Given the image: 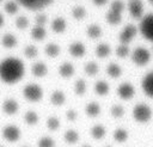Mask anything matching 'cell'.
<instances>
[{
	"label": "cell",
	"mask_w": 153,
	"mask_h": 147,
	"mask_svg": "<svg viewBox=\"0 0 153 147\" xmlns=\"http://www.w3.org/2000/svg\"><path fill=\"white\" fill-rule=\"evenodd\" d=\"M25 66L18 57H7L0 62V80L5 84H16L22 80Z\"/></svg>",
	"instance_id": "6da1fadb"
},
{
	"label": "cell",
	"mask_w": 153,
	"mask_h": 147,
	"mask_svg": "<svg viewBox=\"0 0 153 147\" xmlns=\"http://www.w3.org/2000/svg\"><path fill=\"white\" fill-rule=\"evenodd\" d=\"M124 11V2L122 0H114L106 12L105 19L111 25H117L122 20V14Z\"/></svg>",
	"instance_id": "7a4b0ae2"
},
{
	"label": "cell",
	"mask_w": 153,
	"mask_h": 147,
	"mask_svg": "<svg viewBox=\"0 0 153 147\" xmlns=\"http://www.w3.org/2000/svg\"><path fill=\"white\" fill-rule=\"evenodd\" d=\"M139 31L143 38L153 43V13H148L140 19Z\"/></svg>",
	"instance_id": "3957f363"
},
{
	"label": "cell",
	"mask_w": 153,
	"mask_h": 147,
	"mask_svg": "<svg viewBox=\"0 0 153 147\" xmlns=\"http://www.w3.org/2000/svg\"><path fill=\"white\" fill-rule=\"evenodd\" d=\"M133 117L139 123H146L152 118V110L145 103H139L133 109Z\"/></svg>",
	"instance_id": "277c9868"
},
{
	"label": "cell",
	"mask_w": 153,
	"mask_h": 147,
	"mask_svg": "<svg viewBox=\"0 0 153 147\" xmlns=\"http://www.w3.org/2000/svg\"><path fill=\"white\" fill-rule=\"evenodd\" d=\"M23 96L26 100L31 103H37L43 97V90L37 84H27L23 88Z\"/></svg>",
	"instance_id": "5b68a950"
},
{
	"label": "cell",
	"mask_w": 153,
	"mask_h": 147,
	"mask_svg": "<svg viewBox=\"0 0 153 147\" xmlns=\"http://www.w3.org/2000/svg\"><path fill=\"white\" fill-rule=\"evenodd\" d=\"M131 61L136 66H146L151 61V53L143 47H137L131 53Z\"/></svg>",
	"instance_id": "8992f818"
},
{
	"label": "cell",
	"mask_w": 153,
	"mask_h": 147,
	"mask_svg": "<svg viewBox=\"0 0 153 147\" xmlns=\"http://www.w3.org/2000/svg\"><path fill=\"white\" fill-rule=\"evenodd\" d=\"M20 6L30 11H39L49 6L54 0H16Z\"/></svg>",
	"instance_id": "52a82bcc"
},
{
	"label": "cell",
	"mask_w": 153,
	"mask_h": 147,
	"mask_svg": "<svg viewBox=\"0 0 153 147\" xmlns=\"http://www.w3.org/2000/svg\"><path fill=\"white\" fill-rule=\"evenodd\" d=\"M1 134H2V137L7 141V142H17L20 136H22V133H20V129L14 125V124H8V125H5L1 130Z\"/></svg>",
	"instance_id": "ba28073f"
},
{
	"label": "cell",
	"mask_w": 153,
	"mask_h": 147,
	"mask_svg": "<svg viewBox=\"0 0 153 147\" xmlns=\"http://www.w3.org/2000/svg\"><path fill=\"white\" fill-rule=\"evenodd\" d=\"M136 33H137V27L134 24H127L118 35V39L121 44H129L135 38Z\"/></svg>",
	"instance_id": "9c48e42d"
},
{
	"label": "cell",
	"mask_w": 153,
	"mask_h": 147,
	"mask_svg": "<svg viewBox=\"0 0 153 147\" xmlns=\"http://www.w3.org/2000/svg\"><path fill=\"white\" fill-rule=\"evenodd\" d=\"M135 94V88L130 82H122L117 87V96L122 100H129L134 97Z\"/></svg>",
	"instance_id": "30bf717a"
},
{
	"label": "cell",
	"mask_w": 153,
	"mask_h": 147,
	"mask_svg": "<svg viewBox=\"0 0 153 147\" xmlns=\"http://www.w3.org/2000/svg\"><path fill=\"white\" fill-rule=\"evenodd\" d=\"M128 11L130 16L135 19H141L143 17V4L141 0H130L128 4Z\"/></svg>",
	"instance_id": "8fae6325"
},
{
	"label": "cell",
	"mask_w": 153,
	"mask_h": 147,
	"mask_svg": "<svg viewBox=\"0 0 153 147\" xmlns=\"http://www.w3.org/2000/svg\"><path fill=\"white\" fill-rule=\"evenodd\" d=\"M1 109H2V112L8 115V116H12V115H16L19 110V104L16 99L13 98H7L4 100L2 105H1Z\"/></svg>",
	"instance_id": "7c38bea8"
},
{
	"label": "cell",
	"mask_w": 153,
	"mask_h": 147,
	"mask_svg": "<svg viewBox=\"0 0 153 147\" xmlns=\"http://www.w3.org/2000/svg\"><path fill=\"white\" fill-rule=\"evenodd\" d=\"M141 87L146 96H148L149 98H153V71L147 73L143 76L141 81Z\"/></svg>",
	"instance_id": "4fadbf2b"
},
{
	"label": "cell",
	"mask_w": 153,
	"mask_h": 147,
	"mask_svg": "<svg viewBox=\"0 0 153 147\" xmlns=\"http://www.w3.org/2000/svg\"><path fill=\"white\" fill-rule=\"evenodd\" d=\"M68 51L73 57L79 59V57H82L86 54V48H85V44L81 43V42H73V43L69 44Z\"/></svg>",
	"instance_id": "5bb4252c"
},
{
	"label": "cell",
	"mask_w": 153,
	"mask_h": 147,
	"mask_svg": "<svg viewBox=\"0 0 153 147\" xmlns=\"http://www.w3.org/2000/svg\"><path fill=\"white\" fill-rule=\"evenodd\" d=\"M31 73L36 78H43L48 73V67H47V65L44 62H41V61L35 62L32 65V67H31Z\"/></svg>",
	"instance_id": "9a60e30c"
},
{
	"label": "cell",
	"mask_w": 153,
	"mask_h": 147,
	"mask_svg": "<svg viewBox=\"0 0 153 147\" xmlns=\"http://www.w3.org/2000/svg\"><path fill=\"white\" fill-rule=\"evenodd\" d=\"M50 27L51 30L55 32V33H62L66 31V27H67V23H66V19L62 18V17H56L53 19L51 24H50Z\"/></svg>",
	"instance_id": "2e32d148"
},
{
	"label": "cell",
	"mask_w": 153,
	"mask_h": 147,
	"mask_svg": "<svg viewBox=\"0 0 153 147\" xmlns=\"http://www.w3.org/2000/svg\"><path fill=\"white\" fill-rule=\"evenodd\" d=\"M75 69H74V66L73 63L71 62H63L60 65L59 67V74L60 76H62L63 79H69L73 74H74Z\"/></svg>",
	"instance_id": "e0dca14e"
},
{
	"label": "cell",
	"mask_w": 153,
	"mask_h": 147,
	"mask_svg": "<svg viewBox=\"0 0 153 147\" xmlns=\"http://www.w3.org/2000/svg\"><path fill=\"white\" fill-rule=\"evenodd\" d=\"M17 43H18L17 37H16L13 33H11V32L5 33V35L1 37V45H2L4 48H6V49H12V48H14V47L17 45Z\"/></svg>",
	"instance_id": "ac0fdd59"
},
{
	"label": "cell",
	"mask_w": 153,
	"mask_h": 147,
	"mask_svg": "<svg viewBox=\"0 0 153 147\" xmlns=\"http://www.w3.org/2000/svg\"><path fill=\"white\" fill-rule=\"evenodd\" d=\"M50 102L53 105L55 106H61L65 104L66 102V94L65 92L60 91V90H55L51 94H50Z\"/></svg>",
	"instance_id": "d6986e66"
},
{
	"label": "cell",
	"mask_w": 153,
	"mask_h": 147,
	"mask_svg": "<svg viewBox=\"0 0 153 147\" xmlns=\"http://www.w3.org/2000/svg\"><path fill=\"white\" fill-rule=\"evenodd\" d=\"M90 134L94 140H102L106 134V129H105V127L103 124H94L91 128Z\"/></svg>",
	"instance_id": "ffe728a7"
},
{
	"label": "cell",
	"mask_w": 153,
	"mask_h": 147,
	"mask_svg": "<svg viewBox=\"0 0 153 147\" xmlns=\"http://www.w3.org/2000/svg\"><path fill=\"white\" fill-rule=\"evenodd\" d=\"M106 74L112 79H117L122 74V68L116 62H111L106 66Z\"/></svg>",
	"instance_id": "44dd1931"
},
{
	"label": "cell",
	"mask_w": 153,
	"mask_h": 147,
	"mask_svg": "<svg viewBox=\"0 0 153 147\" xmlns=\"http://www.w3.org/2000/svg\"><path fill=\"white\" fill-rule=\"evenodd\" d=\"M85 112H86V115H87L88 117L94 118V117H97V116L100 114V105H99L97 102H91V103H88V104L86 105Z\"/></svg>",
	"instance_id": "7402d4cb"
},
{
	"label": "cell",
	"mask_w": 153,
	"mask_h": 147,
	"mask_svg": "<svg viewBox=\"0 0 153 147\" xmlns=\"http://www.w3.org/2000/svg\"><path fill=\"white\" fill-rule=\"evenodd\" d=\"M47 36V30L45 26H41V25H35L31 29V37L35 41H42L43 38H45Z\"/></svg>",
	"instance_id": "603a6c76"
},
{
	"label": "cell",
	"mask_w": 153,
	"mask_h": 147,
	"mask_svg": "<svg viewBox=\"0 0 153 147\" xmlns=\"http://www.w3.org/2000/svg\"><path fill=\"white\" fill-rule=\"evenodd\" d=\"M86 35H87L88 38L98 39V38L102 36V27H100L98 24H91V25L87 26Z\"/></svg>",
	"instance_id": "cb8c5ba5"
},
{
	"label": "cell",
	"mask_w": 153,
	"mask_h": 147,
	"mask_svg": "<svg viewBox=\"0 0 153 147\" xmlns=\"http://www.w3.org/2000/svg\"><path fill=\"white\" fill-rule=\"evenodd\" d=\"M111 53V47L108 43H99L96 48V55L99 59H105L110 55Z\"/></svg>",
	"instance_id": "d4e9b609"
},
{
	"label": "cell",
	"mask_w": 153,
	"mask_h": 147,
	"mask_svg": "<svg viewBox=\"0 0 153 147\" xmlns=\"http://www.w3.org/2000/svg\"><path fill=\"white\" fill-rule=\"evenodd\" d=\"M94 92L102 97L106 96L109 93V84L105 80H98L94 84Z\"/></svg>",
	"instance_id": "484cf974"
},
{
	"label": "cell",
	"mask_w": 153,
	"mask_h": 147,
	"mask_svg": "<svg viewBox=\"0 0 153 147\" xmlns=\"http://www.w3.org/2000/svg\"><path fill=\"white\" fill-rule=\"evenodd\" d=\"M44 51H45L47 56L54 59V57H57V56L60 55V47H59V44L51 42V43H48V44L45 45Z\"/></svg>",
	"instance_id": "4316f807"
},
{
	"label": "cell",
	"mask_w": 153,
	"mask_h": 147,
	"mask_svg": "<svg viewBox=\"0 0 153 147\" xmlns=\"http://www.w3.org/2000/svg\"><path fill=\"white\" fill-rule=\"evenodd\" d=\"M63 139L68 145H75L79 141V133L76 130H74V129H68L65 133Z\"/></svg>",
	"instance_id": "83f0119b"
},
{
	"label": "cell",
	"mask_w": 153,
	"mask_h": 147,
	"mask_svg": "<svg viewBox=\"0 0 153 147\" xmlns=\"http://www.w3.org/2000/svg\"><path fill=\"white\" fill-rule=\"evenodd\" d=\"M19 6H20V5H19L16 0H8V1H6V2L4 4V10H5V12H6L7 14L12 16V14H16V13L18 12Z\"/></svg>",
	"instance_id": "f1b7e54d"
},
{
	"label": "cell",
	"mask_w": 153,
	"mask_h": 147,
	"mask_svg": "<svg viewBox=\"0 0 153 147\" xmlns=\"http://www.w3.org/2000/svg\"><path fill=\"white\" fill-rule=\"evenodd\" d=\"M24 121H25V123L27 125H36L38 123V121H39V117H38V115H37L36 111L29 110L24 115Z\"/></svg>",
	"instance_id": "f546056e"
},
{
	"label": "cell",
	"mask_w": 153,
	"mask_h": 147,
	"mask_svg": "<svg viewBox=\"0 0 153 147\" xmlns=\"http://www.w3.org/2000/svg\"><path fill=\"white\" fill-rule=\"evenodd\" d=\"M114 140L116 142H120V143L126 142L128 140V131L124 128H117V129H115V131H114Z\"/></svg>",
	"instance_id": "4dcf8cb0"
},
{
	"label": "cell",
	"mask_w": 153,
	"mask_h": 147,
	"mask_svg": "<svg viewBox=\"0 0 153 147\" xmlns=\"http://www.w3.org/2000/svg\"><path fill=\"white\" fill-rule=\"evenodd\" d=\"M84 69H85V73H86L88 76H94V75H97L98 72H99L98 63L94 62V61H88V62L85 65Z\"/></svg>",
	"instance_id": "1f68e13d"
},
{
	"label": "cell",
	"mask_w": 153,
	"mask_h": 147,
	"mask_svg": "<svg viewBox=\"0 0 153 147\" xmlns=\"http://www.w3.org/2000/svg\"><path fill=\"white\" fill-rule=\"evenodd\" d=\"M23 54H24V56H25L26 59L32 60V59L37 57V55H38V49H37V47H35L33 44H29V45H26V47L23 49Z\"/></svg>",
	"instance_id": "d6a6232c"
},
{
	"label": "cell",
	"mask_w": 153,
	"mask_h": 147,
	"mask_svg": "<svg viewBox=\"0 0 153 147\" xmlns=\"http://www.w3.org/2000/svg\"><path fill=\"white\" fill-rule=\"evenodd\" d=\"M86 90H87V85H86V81L84 79H78L74 84V92L75 94L78 96H82L86 93Z\"/></svg>",
	"instance_id": "836d02e7"
},
{
	"label": "cell",
	"mask_w": 153,
	"mask_h": 147,
	"mask_svg": "<svg viewBox=\"0 0 153 147\" xmlns=\"http://www.w3.org/2000/svg\"><path fill=\"white\" fill-rule=\"evenodd\" d=\"M72 16L75 20H81L86 17V10L82 6H75L72 10Z\"/></svg>",
	"instance_id": "e575fe53"
},
{
	"label": "cell",
	"mask_w": 153,
	"mask_h": 147,
	"mask_svg": "<svg viewBox=\"0 0 153 147\" xmlns=\"http://www.w3.org/2000/svg\"><path fill=\"white\" fill-rule=\"evenodd\" d=\"M110 114L114 118H121L124 115V108L120 104H114L110 109Z\"/></svg>",
	"instance_id": "d590c367"
},
{
	"label": "cell",
	"mask_w": 153,
	"mask_h": 147,
	"mask_svg": "<svg viewBox=\"0 0 153 147\" xmlns=\"http://www.w3.org/2000/svg\"><path fill=\"white\" fill-rule=\"evenodd\" d=\"M47 128L51 131H56L60 128V120L55 116H50L47 120Z\"/></svg>",
	"instance_id": "8d00e7d4"
},
{
	"label": "cell",
	"mask_w": 153,
	"mask_h": 147,
	"mask_svg": "<svg viewBox=\"0 0 153 147\" xmlns=\"http://www.w3.org/2000/svg\"><path fill=\"white\" fill-rule=\"evenodd\" d=\"M37 147H55V140L50 136H42L37 142Z\"/></svg>",
	"instance_id": "74e56055"
},
{
	"label": "cell",
	"mask_w": 153,
	"mask_h": 147,
	"mask_svg": "<svg viewBox=\"0 0 153 147\" xmlns=\"http://www.w3.org/2000/svg\"><path fill=\"white\" fill-rule=\"evenodd\" d=\"M16 26L18 30H26L29 27V19L25 16H19L16 19Z\"/></svg>",
	"instance_id": "f35d334b"
},
{
	"label": "cell",
	"mask_w": 153,
	"mask_h": 147,
	"mask_svg": "<svg viewBox=\"0 0 153 147\" xmlns=\"http://www.w3.org/2000/svg\"><path fill=\"white\" fill-rule=\"evenodd\" d=\"M130 50H129V47L128 44H120L117 48H116V55L120 57V59H126L128 55H129Z\"/></svg>",
	"instance_id": "ab89813d"
},
{
	"label": "cell",
	"mask_w": 153,
	"mask_h": 147,
	"mask_svg": "<svg viewBox=\"0 0 153 147\" xmlns=\"http://www.w3.org/2000/svg\"><path fill=\"white\" fill-rule=\"evenodd\" d=\"M47 22H48V17H47V14H44V13H38V14L36 16V18H35V23H36V25L45 26Z\"/></svg>",
	"instance_id": "60d3db41"
},
{
	"label": "cell",
	"mask_w": 153,
	"mask_h": 147,
	"mask_svg": "<svg viewBox=\"0 0 153 147\" xmlns=\"http://www.w3.org/2000/svg\"><path fill=\"white\" fill-rule=\"evenodd\" d=\"M66 117H67V120H68V121L74 122V121L78 118V114H76V111H75V110L69 109V110H67V112H66Z\"/></svg>",
	"instance_id": "b9f144b4"
},
{
	"label": "cell",
	"mask_w": 153,
	"mask_h": 147,
	"mask_svg": "<svg viewBox=\"0 0 153 147\" xmlns=\"http://www.w3.org/2000/svg\"><path fill=\"white\" fill-rule=\"evenodd\" d=\"M92 2L94 5H97V6H103V5H105L108 2V0H92Z\"/></svg>",
	"instance_id": "7bdbcfd3"
},
{
	"label": "cell",
	"mask_w": 153,
	"mask_h": 147,
	"mask_svg": "<svg viewBox=\"0 0 153 147\" xmlns=\"http://www.w3.org/2000/svg\"><path fill=\"white\" fill-rule=\"evenodd\" d=\"M4 25V16L0 13V27Z\"/></svg>",
	"instance_id": "ee69618b"
},
{
	"label": "cell",
	"mask_w": 153,
	"mask_h": 147,
	"mask_svg": "<svg viewBox=\"0 0 153 147\" xmlns=\"http://www.w3.org/2000/svg\"><path fill=\"white\" fill-rule=\"evenodd\" d=\"M81 147H92V146H90V145H87V143H85V145H82Z\"/></svg>",
	"instance_id": "f6af8a7d"
},
{
	"label": "cell",
	"mask_w": 153,
	"mask_h": 147,
	"mask_svg": "<svg viewBox=\"0 0 153 147\" xmlns=\"http://www.w3.org/2000/svg\"><path fill=\"white\" fill-rule=\"evenodd\" d=\"M149 2H151V4H152V5H153V0H149Z\"/></svg>",
	"instance_id": "bcb514c9"
},
{
	"label": "cell",
	"mask_w": 153,
	"mask_h": 147,
	"mask_svg": "<svg viewBox=\"0 0 153 147\" xmlns=\"http://www.w3.org/2000/svg\"><path fill=\"white\" fill-rule=\"evenodd\" d=\"M104 147H112V146H109V145H108V146H104Z\"/></svg>",
	"instance_id": "7dc6e473"
},
{
	"label": "cell",
	"mask_w": 153,
	"mask_h": 147,
	"mask_svg": "<svg viewBox=\"0 0 153 147\" xmlns=\"http://www.w3.org/2000/svg\"><path fill=\"white\" fill-rule=\"evenodd\" d=\"M22 147H30V146H22Z\"/></svg>",
	"instance_id": "c3c4849f"
},
{
	"label": "cell",
	"mask_w": 153,
	"mask_h": 147,
	"mask_svg": "<svg viewBox=\"0 0 153 147\" xmlns=\"http://www.w3.org/2000/svg\"><path fill=\"white\" fill-rule=\"evenodd\" d=\"M0 2H2V0H0Z\"/></svg>",
	"instance_id": "681fc988"
},
{
	"label": "cell",
	"mask_w": 153,
	"mask_h": 147,
	"mask_svg": "<svg viewBox=\"0 0 153 147\" xmlns=\"http://www.w3.org/2000/svg\"><path fill=\"white\" fill-rule=\"evenodd\" d=\"M0 147H4V146H0Z\"/></svg>",
	"instance_id": "f907efd6"
}]
</instances>
